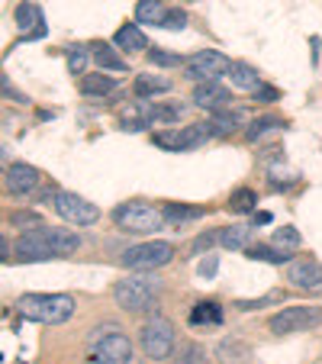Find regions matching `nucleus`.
Here are the masks:
<instances>
[{
  "instance_id": "obj_10",
  "label": "nucleus",
  "mask_w": 322,
  "mask_h": 364,
  "mask_svg": "<svg viewBox=\"0 0 322 364\" xmlns=\"http://www.w3.org/2000/svg\"><path fill=\"white\" fill-rule=\"evenodd\" d=\"M229 68H232V62H229L222 52L206 48V52H197V55L187 62V77L197 84H210V81H220L222 75H229Z\"/></svg>"
},
{
  "instance_id": "obj_23",
  "label": "nucleus",
  "mask_w": 322,
  "mask_h": 364,
  "mask_svg": "<svg viewBox=\"0 0 322 364\" xmlns=\"http://www.w3.org/2000/svg\"><path fill=\"white\" fill-rule=\"evenodd\" d=\"M168 223H190V220H200L206 213V206H193V203H165L161 206Z\"/></svg>"
},
{
  "instance_id": "obj_5",
  "label": "nucleus",
  "mask_w": 322,
  "mask_h": 364,
  "mask_svg": "<svg viewBox=\"0 0 322 364\" xmlns=\"http://www.w3.org/2000/svg\"><path fill=\"white\" fill-rule=\"evenodd\" d=\"M113 223L126 232H155L165 223V213L155 210L151 203H145V200H126L113 210Z\"/></svg>"
},
{
  "instance_id": "obj_6",
  "label": "nucleus",
  "mask_w": 322,
  "mask_h": 364,
  "mask_svg": "<svg viewBox=\"0 0 322 364\" xmlns=\"http://www.w3.org/2000/svg\"><path fill=\"white\" fill-rule=\"evenodd\" d=\"M174 262V248L168 242H139L119 255V264L129 271H158Z\"/></svg>"
},
{
  "instance_id": "obj_21",
  "label": "nucleus",
  "mask_w": 322,
  "mask_h": 364,
  "mask_svg": "<svg viewBox=\"0 0 322 364\" xmlns=\"http://www.w3.org/2000/svg\"><path fill=\"white\" fill-rule=\"evenodd\" d=\"M117 48H123V52H142V48H149V39H145V33L136 23H126V26L117 29Z\"/></svg>"
},
{
  "instance_id": "obj_8",
  "label": "nucleus",
  "mask_w": 322,
  "mask_h": 364,
  "mask_svg": "<svg viewBox=\"0 0 322 364\" xmlns=\"http://www.w3.org/2000/svg\"><path fill=\"white\" fill-rule=\"evenodd\" d=\"M52 210H55L65 223H71V226H94V223L100 220V210H97L90 200L77 197V193H71V191L52 193Z\"/></svg>"
},
{
  "instance_id": "obj_3",
  "label": "nucleus",
  "mask_w": 322,
  "mask_h": 364,
  "mask_svg": "<svg viewBox=\"0 0 322 364\" xmlns=\"http://www.w3.org/2000/svg\"><path fill=\"white\" fill-rule=\"evenodd\" d=\"M158 290H161V277L151 271H136L132 277L113 284V296L126 313H142V309H155Z\"/></svg>"
},
{
  "instance_id": "obj_38",
  "label": "nucleus",
  "mask_w": 322,
  "mask_h": 364,
  "mask_svg": "<svg viewBox=\"0 0 322 364\" xmlns=\"http://www.w3.org/2000/svg\"><path fill=\"white\" fill-rule=\"evenodd\" d=\"M197 271H200V277H216V271H220V258H216V255H210V258H203Z\"/></svg>"
},
{
  "instance_id": "obj_19",
  "label": "nucleus",
  "mask_w": 322,
  "mask_h": 364,
  "mask_svg": "<svg viewBox=\"0 0 322 364\" xmlns=\"http://www.w3.org/2000/svg\"><path fill=\"white\" fill-rule=\"evenodd\" d=\"M187 323L190 326H222V306L220 303H197V306L187 313Z\"/></svg>"
},
{
  "instance_id": "obj_9",
  "label": "nucleus",
  "mask_w": 322,
  "mask_h": 364,
  "mask_svg": "<svg viewBox=\"0 0 322 364\" xmlns=\"http://www.w3.org/2000/svg\"><path fill=\"white\" fill-rule=\"evenodd\" d=\"M322 326V309L319 306H287L271 316V332L274 336H290V332H309Z\"/></svg>"
},
{
  "instance_id": "obj_25",
  "label": "nucleus",
  "mask_w": 322,
  "mask_h": 364,
  "mask_svg": "<svg viewBox=\"0 0 322 364\" xmlns=\"http://www.w3.org/2000/svg\"><path fill=\"white\" fill-rule=\"evenodd\" d=\"M245 255L252 258V262H267V264L290 262V252H281V248H271V245H248Z\"/></svg>"
},
{
  "instance_id": "obj_39",
  "label": "nucleus",
  "mask_w": 322,
  "mask_h": 364,
  "mask_svg": "<svg viewBox=\"0 0 322 364\" xmlns=\"http://www.w3.org/2000/svg\"><path fill=\"white\" fill-rule=\"evenodd\" d=\"M252 97H254V100H261V103H274L277 97H281V90H277V87H267V84H264V87H261L258 94H252Z\"/></svg>"
},
{
  "instance_id": "obj_14",
  "label": "nucleus",
  "mask_w": 322,
  "mask_h": 364,
  "mask_svg": "<svg viewBox=\"0 0 322 364\" xmlns=\"http://www.w3.org/2000/svg\"><path fill=\"white\" fill-rule=\"evenodd\" d=\"M14 20H16V26L23 29V42H29V39H45V16H42V10H39V4H20L16 7V14H14Z\"/></svg>"
},
{
  "instance_id": "obj_17",
  "label": "nucleus",
  "mask_w": 322,
  "mask_h": 364,
  "mask_svg": "<svg viewBox=\"0 0 322 364\" xmlns=\"http://www.w3.org/2000/svg\"><path fill=\"white\" fill-rule=\"evenodd\" d=\"M229 81H232L235 90H245V94H258V90L264 87L261 77H258V71L245 62H232V68H229Z\"/></svg>"
},
{
  "instance_id": "obj_37",
  "label": "nucleus",
  "mask_w": 322,
  "mask_h": 364,
  "mask_svg": "<svg viewBox=\"0 0 322 364\" xmlns=\"http://www.w3.org/2000/svg\"><path fill=\"white\" fill-rule=\"evenodd\" d=\"M210 245H220V229H216V232H203V235H200V239L190 245V252L200 255V252H206Z\"/></svg>"
},
{
  "instance_id": "obj_26",
  "label": "nucleus",
  "mask_w": 322,
  "mask_h": 364,
  "mask_svg": "<svg viewBox=\"0 0 322 364\" xmlns=\"http://www.w3.org/2000/svg\"><path fill=\"white\" fill-rule=\"evenodd\" d=\"M254 206H258V193L252 187H239L229 197V213H252Z\"/></svg>"
},
{
  "instance_id": "obj_34",
  "label": "nucleus",
  "mask_w": 322,
  "mask_h": 364,
  "mask_svg": "<svg viewBox=\"0 0 322 364\" xmlns=\"http://www.w3.org/2000/svg\"><path fill=\"white\" fill-rule=\"evenodd\" d=\"M14 226L26 229V232H33V229L42 226V216L36 213V210H26V213H14Z\"/></svg>"
},
{
  "instance_id": "obj_24",
  "label": "nucleus",
  "mask_w": 322,
  "mask_h": 364,
  "mask_svg": "<svg viewBox=\"0 0 322 364\" xmlns=\"http://www.w3.org/2000/svg\"><path fill=\"white\" fill-rule=\"evenodd\" d=\"M117 87H119V81H113L110 75H90V77H84V84H81V90L87 97H110Z\"/></svg>"
},
{
  "instance_id": "obj_31",
  "label": "nucleus",
  "mask_w": 322,
  "mask_h": 364,
  "mask_svg": "<svg viewBox=\"0 0 322 364\" xmlns=\"http://www.w3.org/2000/svg\"><path fill=\"white\" fill-rule=\"evenodd\" d=\"M94 62L90 58V48H84V46H71L68 48V71L71 75H84V68Z\"/></svg>"
},
{
  "instance_id": "obj_27",
  "label": "nucleus",
  "mask_w": 322,
  "mask_h": 364,
  "mask_svg": "<svg viewBox=\"0 0 322 364\" xmlns=\"http://www.w3.org/2000/svg\"><path fill=\"white\" fill-rule=\"evenodd\" d=\"M171 90V81L165 77H155V75H139L136 77V94L139 97H155V94H168Z\"/></svg>"
},
{
  "instance_id": "obj_40",
  "label": "nucleus",
  "mask_w": 322,
  "mask_h": 364,
  "mask_svg": "<svg viewBox=\"0 0 322 364\" xmlns=\"http://www.w3.org/2000/svg\"><path fill=\"white\" fill-rule=\"evenodd\" d=\"M252 223H254V226H267V223H271V213H254Z\"/></svg>"
},
{
  "instance_id": "obj_41",
  "label": "nucleus",
  "mask_w": 322,
  "mask_h": 364,
  "mask_svg": "<svg viewBox=\"0 0 322 364\" xmlns=\"http://www.w3.org/2000/svg\"><path fill=\"white\" fill-rule=\"evenodd\" d=\"M309 46H313V65H319V55H316V52H319V39L313 36V42H309Z\"/></svg>"
},
{
  "instance_id": "obj_32",
  "label": "nucleus",
  "mask_w": 322,
  "mask_h": 364,
  "mask_svg": "<svg viewBox=\"0 0 322 364\" xmlns=\"http://www.w3.org/2000/svg\"><path fill=\"white\" fill-rule=\"evenodd\" d=\"M271 242H274V248H281V252H290V248H300V232H296L294 226H284L277 229L274 235H271Z\"/></svg>"
},
{
  "instance_id": "obj_20",
  "label": "nucleus",
  "mask_w": 322,
  "mask_h": 364,
  "mask_svg": "<svg viewBox=\"0 0 322 364\" xmlns=\"http://www.w3.org/2000/svg\"><path fill=\"white\" fill-rule=\"evenodd\" d=\"M90 58H94L100 68H110V71H129V65L123 62V58H117V52H113V46H107V42H90Z\"/></svg>"
},
{
  "instance_id": "obj_7",
  "label": "nucleus",
  "mask_w": 322,
  "mask_h": 364,
  "mask_svg": "<svg viewBox=\"0 0 322 364\" xmlns=\"http://www.w3.org/2000/svg\"><path fill=\"white\" fill-rule=\"evenodd\" d=\"M174 326L168 323L165 316H151L149 323L139 329V342H142V351L149 358H155V361H165V358L174 355Z\"/></svg>"
},
{
  "instance_id": "obj_33",
  "label": "nucleus",
  "mask_w": 322,
  "mask_h": 364,
  "mask_svg": "<svg viewBox=\"0 0 322 364\" xmlns=\"http://www.w3.org/2000/svg\"><path fill=\"white\" fill-rule=\"evenodd\" d=\"M149 62L158 65V68H178V65H184V55L165 52V48H149Z\"/></svg>"
},
{
  "instance_id": "obj_4",
  "label": "nucleus",
  "mask_w": 322,
  "mask_h": 364,
  "mask_svg": "<svg viewBox=\"0 0 322 364\" xmlns=\"http://www.w3.org/2000/svg\"><path fill=\"white\" fill-rule=\"evenodd\" d=\"M132 342L117 329V326H100L87 336V358L84 364H129Z\"/></svg>"
},
{
  "instance_id": "obj_30",
  "label": "nucleus",
  "mask_w": 322,
  "mask_h": 364,
  "mask_svg": "<svg viewBox=\"0 0 322 364\" xmlns=\"http://www.w3.org/2000/svg\"><path fill=\"white\" fill-rule=\"evenodd\" d=\"M174 364H210V358H206L203 345H197V342H187L184 348L178 351V358H174Z\"/></svg>"
},
{
  "instance_id": "obj_12",
  "label": "nucleus",
  "mask_w": 322,
  "mask_h": 364,
  "mask_svg": "<svg viewBox=\"0 0 322 364\" xmlns=\"http://www.w3.org/2000/svg\"><path fill=\"white\" fill-rule=\"evenodd\" d=\"M4 184H7V191L16 193V197H29V193H36L42 187V174L36 171L33 165H23V161H16V165L7 168V174H4Z\"/></svg>"
},
{
  "instance_id": "obj_22",
  "label": "nucleus",
  "mask_w": 322,
  "mask_h": 364,
  "mask_svg": "<svg viewBox=\"0 0 322 364\" xmlns=\"http://www.w3.org/2000/svg\"><path fill=\"white\" fill-rule=\"evenodd\" d=\"M165 16H168V10L161 0H139L136 4V20L142 23V26H161Z\"/></svg>"
},
{
  "instance_id": "obj_11",
  "label": "nucleus",
  "mask_w": 322,
  "mask_h": 364,
  "mask_svg": "<svg viewBox=\"0 0 322 364\" xmlns=\"http://www.w3.org/2000/svg\"><path fill=\"white\" fill-rule=\"evenodd\" d=\"M210 126L206 123H193V126H184V129L178 132H155V145L158 149H168V151H190L197 149V145H203L206 139H210Z\"/></svg>"
},
{
  "instance_id": "obj_16",
  "label": "nucleus",
  "mask_w": 322,
  "mask_h": 364,
  "mask_svg": "<svg viewBox=\"0 0 322 364\" xmlns=\"http://www.w3.org/2000/svg\"><path fill=\"white\" fill-rule=\"evenodd\" d=\"M184 110H187L184 103H142V113L151 126L155 123H161V126L178 123V119L184 117Z\"/></svg>"
},
{
  "instance_id": "obj_29",
  "label": "nucleus",
  "mask_w": 322,
  "mask_h": 364,
  "mask_svg": "<svg viewBox=\"0 0 322 364\" xmlns=\"http://www.w3.org/2000/svg\"><path fill=\"white\" fill-rule=\"evenodd\" d=\"M271 129H284V119H277V117H258V119H252V123H248L245 136L254 142V139H261L264 132H271Z\"/></svg>"
},
{
  "instance_id": "obj_1",
  "label": "nucleus",
  "mask_w": 322,
  "mask_h": 364,
  "mask_svg": "<svg viewBox=\"0 0 322 364\" xmlns=\"http://www.w3.org/2000/svg\"><path fill=\"white\" fill-rule=\"evenodd\" d=\"M81 248V239L68 229H48L39 226L33 232H23L16 239V262L33 264V262H52V258H68Z\"/></svg>"
},
{
  "instance_id": "obj_35",
  "label": "nucleus",
  "mask_w": 322,
  "mask_h": 364,
  "mask_svg": "<svg viewBox=\"0 0 322 364\" xmlns=\"http://www.w3.org/2000/svg\"><path fill=\"white\" fill-rule=\"evenodd\" d=\"M281 300V294H267V296H258V300H239L235 309H261V306H271V303Z\"/></svg>"
},
{
  "instance_id": "obj_28",
  "label": "nucleus",
  "mask_w": 322,
  "mask_h": 364,
  "mask_svg": "<svg viewBox=\"0 0 322 364\" xmlns=\"http://www.w3.org/2000/svg\"><path fill=\"white\" fill-rule=\"evenodd\" d=\"M248 242V229L245 226H226L220 229V245L229 248V252H239V248H245Z\"/></svg>"
},
{
  "instance_id": "obj_36",
  "label": "nucleus",
  "mask_w": 322,
  "mask_h": 364,
  "mask_svg": "<svg viewBox=\"0 0 322 364\" xmlns=\"http://www.w3.org/2000/svg\"><path fill=\"white\" fill-rule=\"evenodd\" d=\"M161 26L171 29V33H178V29L187 26V14H184V10H168V16H165V23H161Z\"/></svg>"
},
{
  "instance_id": "obj_2",
  "label": "nucleus",
  "mask_w": 322,
  "mask_h": 364,
  "mask_svg": "<svg viewBox=\"0 0 322 364\" xmlns=\"http://www.w3.org/2000/svg\"><path fill=\"white\" fill-rule=\"evenodd\" d=\"M16 309L29 323L62 326L75 316V296L71 294H23L16 300Z\"/></svg>"
},
{
  "instance_id": "obj_18",
  "label": "nucleus",
  "mask_w": 322,
  "mask_h": 364,
  "mask_svg": "<svg viewBox=\"0 0 322 364\" xmlns=\"http://www.w3.org/2000/svg\"><path fill=\"white\" fill-rule=\"evenodd\" d=\"M206 126H210L213 136H232V132L242 126V113H239V110H229V107H222V110H216L210 119H206Z\"/></svg>"
},
{
  "instance_id": "obj_13",
  "label": "nucleus",
  "mask_w": 322,
  "mask_h": 364,
  "mask_svg": "<svg viewBox=\"0 0 322 364\" xmlns=\"http://www.w3.org/2000/svg\"><path fill=\"white\" fill-rule=\"evenodd\" d=\"M287 277L296 290L322 294V268H319V262H313V258H306V262H294L287 268Z\"/></svg>"
},
{
  "instance_id": "obj_15",
  "label": "nucleus",
  "mask_w": 322,
  "mask_h": 364,
  "mask_svg": "<svg viewBox=\"0 0 322 364\" xmlns=\"http://www.w3.org/2000/svg\"><path fill=\"white\" fill-rule=\"evenodd\" d=\"M229 100H232V90L222 87L220 81L197 84V87H193V103H197V107H203V110H210V113L229 107Z\"/></svg>"
}]
</instances>
